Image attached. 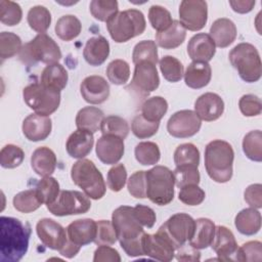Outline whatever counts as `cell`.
<instances>
[{
	"label": "cell",
	"mask_w": 262,
	"mask_h": 262,
	"mask_svg": "<svg viewBox=\"0 0 262 262\" xmlns=\"http://www.w3.org/2000/svg\"><path fill=\"white\" fill-rule=\"evenodd\" d=\"M29 222L17 218L2 216L0 218V261L18 262L29 249L31 237Z\"/></svg>",
	"instance_id": "cell-1"
},
{
	"label": "cell",
	"mask_w": 262,
	"mask_h": 262,
	"mask_svg": "<svg viewBox=\"0 0 262 262\" xmlns=\"http://www.w3.org/2000/svg\"><path fill=\"white\" fill-rule=\"evenodd\" d=\"M112 223L122 249L129 257L143 256L142 236L145 233L142 225L137 221L133 208L121 206L112 214Z\"/></svg>",
	"instance_id": "cell-2"
},
{
	"label": "cell",
	"mask_w": 262,
	"mask_h": 262,
	"mask_svg": "<svg viewBox=\"0 0 262 262\" xmlns=\"http://www.w3.org/2000/svg\"><path fill=\"white\" fill-rule=\"evenodd\" d=\"M234 151L224 140L215 139L205 148V168L210 178L218 183H225L232 177Z\"/></svg>",
	"instance_id": "cell-3"
},
{
	"label": "cell",
	"mask_w": 262,
	"mask_h": 262,
	"mask_svg": "<svg viewBox=\"0 0 262 262\" xmlns=\"http://www.w3.org/2000/svg\"><path fill=\"white\" fill-rule=\"evenodd\" d=\"M145 18L138 9H127L118 11L106 21L107 31L112 39L117 43L127 42L141 35L145 30Z\"/></svg>",
	"instance_id": "cell-4"
},
{
	"label": "cell",
	"mask_w": 262,
	"mask_h": 262,
	"mask_svg": "<svg viewBox=\"0 0 262 262\" xmlns=\"http://www.w3.org/2000/svg\"><path fill=\"white\" fill-rule=\"evenodd\" d=\"M71 177L73 182L79 186L88 198L99 200L104 195L106 186L103 176L92 161L87 159L77 161L72 166Z\"/></svg>",
	"instance_id": "cell-5"
},
{
	"label": "cell",
	"mask_w": 262,
	"mask_h": 262,
	"mask_svg": "<svg viewBox=\"0 0 262 262\" xmlns=\"http://www.w3.org/2000/svg\"><path fill=\"white\" fill-rule=\"evenodd\" d=\"M146 198L154 204L166 206L173 201L175 178L173 172L165 166H156L145 171Z\"/></svg>",
	"instance_id": "cell-6"
},
{
	"label": "cell",
	"mask_w": 262,
	"mask_h": 262,
	"mask_svg": "<svg viewBox=\"0 0 262 262\" xmlns=\"http://www.w3.org/2000/svg\"><path fill=\"white\" fill-rule=\"evenodd\" d=\"M231 66L239 77L248 83H254L261 78V58L257 48L247 42L234 46L228 54Z\"/></svg>",
	"instance_id": "cell-7"
},
{
	"label": "cell",
	"mask_w": 262,
	"mask_h": 262,
	"mask_svg": "<svg viewBox=\"0 0 262 262\" xmlns=\"http://www.w3.org/2000/svg\"><path fill=\"white\" fill-rule=\"evenodd\" d=\"M60 58L59 46L45 33L38 34L33 40L26 43L19 52V59L28 66H34L37 62L52 64Z\"/></svg>",
	"instance_id": "cell-8"
},
{
	"label": "cell",
	"mask_w": 262,
	"mask_h": 262,
	"mask_svg": "<svg viewBox=\"0 0 262 262\" xmlns=\"http://www.w3.org/2000/svg\"><path fill=\"white\" fill-rule=\"evenodd\" d=\"M25 102L36 114L49 116L54 113L60 103V91L48 88L41 83H33L23 90Z\"/></svg>",
	"instance_id": "cell-9"
},
{
	"label": "cell",
	"mask_w": 262,
	"mask_h": 262,
	"mask_svg": "<svg viewBox=\"0 0 262 262\" xmlns=\"http://www.w3.org/2000/svg\"><path fill=\"white\" fill-rule=\"evenodd\" d=\"M195 220L188 214L176 213L172 215L157 232L164 235L176 249L183 246L192 237Z\"/></svg>",
	"instance_id": "cell-10"
},
{
	"label": "cell",
	"mask_w": 262,
	"mask_h": 262,
	"mask_svg": "<svg viewBox=\"0 0 262 262\" xmlns=\"http://www.w3.org/2000/svg\"><path fill=\"white\" fill-rule=\"evenodd\" d=\"M48 211L55 216L84 214L91 208L89 198L77 190H60L56 200L46 206Z\"/></svg>",
	"instance_id": "cell-11"
},
{
	"label": "cell",
	"mask_w": 262,
	"mask_h": 262,
	"mask_svg": "<svg viewBox=\"0 0 262 262\" xmlns=\"http://www.w3.org/2000/svg\"><path fill=\"white\" fill-rule=\"evenodd\" d=\"M159 85L160 78L156 64L149 61H143L135 64L133 78L127 89L131 90L138 97L144 98L155 91Z\"/></svg>",
	"instance_id": "cell-12"
},
{
	"label": "cell",
	"mask_w": 262,
	"mask_h": 262,
	"mask_svg": "<svg viewBox=\"0 0 262 262\" xmlns=\"http://www.w3.org/2000/svg\"><path fill=\"white\" fill-rule=\"evenodd\" d=\"M179 21L185 30L200 31L208 19V5L202 0H183L179 5Z\"/></svg>",
	"instance_id": "cell-13"
},
{
	"label": "cell",
	"mask_w": 262,
	"mask_h": 262,
	"mask_svg": "<svg viewBox=\"0 0 262 262\" xmlns=\"http://www.w3.org/2000/svg\"><path fill=\"white\" fill-rule=\"evenodd\" d=\"M202 120L190 110H182L173 114L167 123L168 133L176 138H187L199 132Z\"/></svg>",
	"instance_id": "cell-14"
},
{
	"label": "cell",
	"mask_w": 262,
	"mask_h": 262,
	"mask_svg": "<svg viewBox=\"0 0 262 262\" xmlns=\"http://www.w3.org/2000/svg\"><path fill=\"white\" fill-rule=\"evenodd\" d=\"M36 231L41 243L51 249L58 252L67 245L68 234L59 223L49 218H43L38 221L36 225Z\"/></svg>",
	"instance_id": "cell-15"
},
{
	"label": "cell",
	"mask_w": 262,
	"mask_h": 262,
	"mask_svg": "<svg viewBox=\"0 0 262 262\" xmlns=\"http://www.w3.org/2000/svg\"><path fill=\"white\" fill-rule=\"evenodd\" d=\"M144 255L163 262H169L174 258L175 248L161 233H144L142 236Z\"/></svg>",
	"instance_id": "cell-16"
},
{
	"label": "cell",
	"mask_w": 262,
	"mask_h": 262,
	"mask_svg": "<svg viewBox=\"0 0 262 262\" xmlns=\"http://www.w3.org/2000/svg\"><path fill=\"white\" fill-rule=\"evenodd\" d=\"M80 92L86 102L100 104L110 96V85L103 77L92 75L82 81Z\"/></svg>",
	"instance_id": "cell-17"
},
{
	"label": "cell",
	"mask_w": 262,
	"mask_h": 262,
	"mask_svg": "<svg viewBox=\"0 0 262 262\" xmlns=\"http://www.w3.org/2000/svg\"><path fill=\"white\" fill-rule=\"evenodd\" d=\"M95 150L100 162L115 165L124 155V139L116 135H102L96 142Z\"/></svg>",
	"instance_id": "cell-18"
},
{
	"label": "cell",
	"mask_w": 262,
	"mask_h": 262,
	"mask_svg": "<svg viewBox=\"0 0 262 262\" xmlns=\"http://www.w3.org/2000/svg\"><path fill=\"white\" fill-rule=\"evenodd\" d=\"M221 261H231L235 259L237 243L230 229L219 225L215 227L214 238L210 245Z\"/></svg>",
	"instance_id": "cell-19"
},
{
	"label": "cell",
	"mask_w": 262,
	"mask_h": 262,
	"mask_svg": "<svg viewBox=\"0 0 262 262\" xmlns=\"http://www.w3.org/2000/svg\"><path fill=\"white\" fill-rule=\"evenodd\" d=\"M96 231L97 224L93 219L90 218L75 220L67 227L69 241L80 248L94 242Z\"/></svg>",
	"instance_id": "cell-20"
},
{
	"label": "cell",
	"mask_w": 262,
	"mask_h": 262,
	"mask_svg": "<svg viewBox=\"0 0 262 262\" xmlns=\"http://www.w3.org/2000/svg\"><path fill=\"white\" fill-rule=\"evenodd\" d=\"M224 111L222 98L213 92L202 94L194 102V112L201 120L211 122L219 119Z\"/></svg>",
	"instance_id": "cell-21"
},
{
	"label": "cell",
	"mask_w": 262,
	"mask_h": 262,
	"mask_svg": "<svg viewBox=\"0 0 262 262\" xmlns=\"http://www.w3.org/2000/svg\"><path fill=\"white\" fill-rule=\"evenodd\" d=\"M52 123L48 116L38 114L29 115L23 122V133L30 141H41L51 133Z\"/></svg>",
	"instance_id": "cell-22"
},
{
	"label": "cell",
	"mask_w": 262,
	"mask_h": 262,
	"mask_svg": "<svg viewBox=\"0 0 262 262\" xmlns=\"http://www.w3.org/2000/svg\"><path fill=\"white\" fill-rule=\"evenodd\" d=\"M216 52V45L209 34L199 33L190 38L187 53L193 61H210Z\"/></svg>",
	"instance_id": "cell-23"
},
{
	"label": "cell",
	"mask_w": 262,
	"mask_h": 262,
	"mask_svg": "<svg viewBox=\"0 0 262 262\" xmlns=\"http://www.w3.org/2000/svg\"><path fill=\"white\" fill-rule=\"evenodd\" d=\"M93 143V133L86 130L77 129L69 136L66 143V148L72 158L81 160L90 154Z\"/></svg>",
	"instance_id": "cell-24"
},
{
	"label": "cell",
	"mask_w": 262,
	"mask_h": 262,
	"mask_svg": "<svg viewBox=\"0 0 262 262\" xmlns=\"http://www.w3.org/2000/svg\"><path fill=\"white\" fill-rule=\"evenodd\" d=\"M110 54V43L103 36H94L87 40L83 56L87 63L93 67L102 64Z\"/></svg>",
	"instance_id": "cell-25"
},
{
	"label": "cell",
	"mask_w": 262,
	"mask_h": 262,
	"mask_svg": "<svg viewBox=\"0 0 262 262\" xmlns=\"http://www.w3.org/2000/svg\"><path fill=\"white\" fill-rule=\"evenodd\" d=\"M237 35V30L232 20L226 17L216 19L210 28V37L216 46L225 48L233 43Z\"/></svg>",
	"instance_id": "cell-26"
},
{
	"label": "cell",
	"mask_w": 262,
	"mask_h": 262,
	"mask_svg": "<svg viewBox=\"0 0 262 262\" xmlns=\"http://www.w3.org/2000/svg\"><path fill=\"white\" fill-rule=\"evenodd\" d=\"M212 77V69L208 62L192 61L184 73L185 84L192 89H200L209 84Z\"/></svg>",
	"instance_id": "cell-27"
},
{
	"label": "cell",
	"mask_w": 262,
	"mask_h": 262,
	"mask_svg": "<svg viewBox=\"0 0 262 262\" xmlns=\"http://www.w3.org/2000/svg\"><path fill=\"white\" fill-rule=\"evenodd\" d=\"M31 166L39 176L48 177L55 170L56 156L54 151L47 146L38 147L32 154Z\"/></svg>",
	"instance_id": "cell-28"
},
{
	"label": "cell",
	"mask_w": 262,
	"mask_h": 262,
	"mask_svg": "<svg viewBox=\"0 0 262 262\" xmlns=\"http://www.w3.org/2000/svg\"><path fill=\"white\" fill-rule=\"evenodd\" d=\"M215 227L214 222L208 218L196 219L194 231L188 244L198 250L206 249L211 245L214 238Z\"/></svg>",
	"instance_id": "cell-29"
},
{
	"label": "cell",
	"mask_w": 262,
	"mask_h": 262,
	"mask_svg": "<svg viewBox=\"0 0 262 262\" xmlns=\"http://www.w3.org/2000/svg\"><path fill=\"white\" fill-rule=\"evenodd\" d=\"M186 30L179 20H173L172 25L165 31L156 35L157 44L164 49H174L180 46L185 40Z\"/></svg>",
	"instance_id": "cell-30"
},
{
	"label": "cell",
	"mask_w": 262,
	"mask_h": 262,
	"mask_svg": "<svg viewBox=\"0 0 262 262\" xmlns=\"http://www.w3.org/2000/svg\"><path fill=\"white\" fill-rule=\"evenodd\" d=\"M236 229L245 235H254L261 228V214L255 208L242 210L234 219Z\"/></svg>",
	"instance_id": "cell-31"
},
{
	"label": "cell",
	"mask_w": 262,
	"mask_h": 262,
	"mask_svg": "<svg viewBox=\"0 0 262 262\" xmlns=\"http://www.w3.org/2000/svg\"><path fill=\"white\" fill-rule=\"evenodd\" d=\"M68 72L60 63L48 64L41 74L40 83L48 88L61 91L68 84Z\"/></svg>",
	"instance_id": "cell-32"
},
{
	"label": "cell",
	"mask_w": 262,
	"mask_h": 262,
	"mask_svg": "<svg viewBox=\"0 0 262 262\" xmlns=\"http://www.w3.org/2000/svg\"><path fill=\"white\" fill-rule=\"evenodd\" d=\"M103 112L95 106H85L81 108L76 116V126L78 129L95 133L100 129L103 120Z\"/></svg>",
	"instance_id": "cell-33"
},
{
	"label": "cell",
	"mask_w": 262,
	"mask_h": 262,
	"mask_svg": "<svg viewBox=\"0 0 262 262\" xmlns=\"http://www.w3.org/2000/svg\"><path fill=\"white\" fill-rule=\"evenodd\" d=\"M54 30L57 37L62 41H72L80 35L82 25L77 16L67 14L56 21Z\"/></svg>",
	"instance_id": "cell-34"
},
{
	"label": "cell",
	"mask_w": 262,
	"mask_h": 262,
	"mask_svg": "<svg viewBox=\"0 0 262 262\" xmlns=\"http://www.w3.org/2000/svg\"><path fill=\"white\" fill-rule=\"evenodd\" d=\"M12 203L14 209L20 213H32L39 209L43 204L36 188L27 189L16 193Z\"/></svg>",
	"instance_id": "cell-35"
},
{
	"label": "cell",
	"mask_w": 262,
	"mask_h": 262,
	"mask_svg": "<svg viewBox=\"0 0 262 262\" xmlns=\"http://www.w3.org/2000/svg\"><path fill=\"white\" fill-rule=\"evenodd\" d=\"M168 111V102L162 96H154L141 104V115L150 122H160Z\"/></svg>",
	"instance_id": "cell-36"
},
{
	"label": "cell",
	"mask_w": 262,
	"mask_h": 262,
	"mask_svg": "<svg viewBox=\"0 0 262 262\" xmlns=\"http://www.w3.org/2000/svg\"><path fill=\"white\" fill-rule=\"evenodd\" d=\"M27 19L32 30L38 32L39 34H43L50 27L51 14L45 6L36 5L29 10Z\"/></svg>",
	"instance_id": "cell-37"
},
{
	"label": "cell",
	"mask_w": 262,
	"mask_h": 262,
	"mask_svg": "<svg viewBox=\"0 0 262 262\" xmlns=\"http://www.w3.org/2000/svg\"><path fill=\"white\" fill-rule=\"evenodd\" d=\"M132 60L134 64L149 61L154 64L158 62V48L155 41L143 40L138 42L132 52Z\"/></svg>",
	"instance_id": "cell-38"
},
{
	"label": "cell",
	"mask_w": 262,
	"mask_h": 262,
	"mask_svg": "<svg viewBox=\"0 0 262 262\" xmlns=\"http://www.w3.org/2000/svg\"><path fill=\"white\" fill-rule=\"evenodd\" d=\"M243 150L250 160L255 162L262 161V133L260 130L250 131L245 135Z\"/></svg>",
	"instance_id": "cell-39"
},
{
	"label": "cell",
	"mask_w": 262,
	"mask_h": 262,
	"mask_svg": "<svg viewBox=\"0 0 262 262\" xmlns=\"http://www.w3.org/2000/svg\"><path fill=\"white\" fill-rule=\"evenodd\" d=\"M174 163L179 166H195L200 164V151L192 143H183L177 146L174 151Z\"/></svg>",
	"instance_id": "cell-40"
},
{
	"label": "cell",
	"mask_w": 262,
	"mask_h": 262,
	"mask_svg": "<svg viewBox=\"0 0 262 262\" xmlns=\"http://www.w3.org/2000/svg\"><path fill=\"white\" fill-rule=\"evenodd\" d=\"M137 162L143 166L155 165L160 161L161 151L155 142L143 141L139 142L134 150Z\"/></svg>",
	"instance_id": "cell-41"
},
{
	"label": "cell",
	"mask_w": 262,
	"mask_h": 262,
	"mask_svg": "<svg viewBox=\"0 0 262 262\" xmlns=\"http://www.w3.org/2000/svg\"><path fill=\"white\" fill-rule=\"evenodd\" d=\"M163 77L172 83L180 81L184 75L183 66L179 59L172 55H165L159 61Z\"/></svg>",
	"instance_id": "cell-42"
},
{
	"label": "cell",
	"mask_w": 262,
	"mask_h": 262,
	"mask_svg": "<svg viewBox=\"0 0 262 262\" xmlns=\"http://www.w3.org/2000/svg\"><path fill=\"white\" fill-rule=\"evenodd\" d=\"M100 131L102 135H116L124 139L129 133V125L125 119L119 116H107L100 124Z\"/></svg>",
	"instance_id": "cell-43"
},
{
	"label": "cell",
	"mask_w": 262,
	"mask_h": 262,
	"mask_svg": "<svg viewBox=\"0 0 262 262\" xmlns=\"http://www.w3.org/2000/svg\"><path fill=\"white\" fill-rule=\"evenodd\" d=\"M21 48V39L16 34L11 32L0 34V57L2 61L19 53Z\"/></svg>",
	"instance_id": "cell-44"
},
{
	"label": "cell",
	"mask_w": 262,
	"mask_h": 262,
	"mask_svg": "<svg viewBox=\"0 0 262 262\" xmlns=\"http://www.w3.org/2000/svg\"><path fill=\"white\" fill-rule=\"evenodd\" d=\"M89 7L94 18L106 23L118 12L119 5L116 0H92Z\"/></svg>",
	"instance_id": "cell-45"
},
{
	"label": "cell",
	"mask_w": 262,
	"mask_h": 262,
	"mask_svg": "<svg viewBox=\"0 0 262 262\" xmlns=\"http://www.w3.org/2000/svg\"><path fill=\"white\" fill-rule=\"evenodd\" d=\"M106 76L110 82L115 85H123L130 78V67L123 59H115L111 61L106 68Z\"/></svg>",
	"instance_id": "cell-46"
},
{
	"label": "cell",
	"mask_w": 262,
	"mask_h": 262,
	"mask_svg": "<svg viewBox=\"0 0 262 262\" xmlns=\"http://www.w3.org/2000/svg\"><path fill=\"white\" fill-rule=\"evenodd\" d=\"M35 188L37 189L43 204L46 206L53 203L60 192L57 180L50 176L43 177V179L39 180Z\"/></svg>",
	"instance_id": "cell-47"
},
{
	"label": "cell",
	"mask_w": 262,
	"mask_h": 262,
	"mask_svg": "<svg viewBox=\"0 0 262 262\" xmlns=\"http://www.w3.org/2000/svg\"><path fill=\"white\" fill-rule=\"evenodd\" d=\"M23 11L20 6L13 1H0V20L2 24L13 27L21 20Z\"/></svg>",
	"instance_id": "cell-48"
},
{
	"label": "cell",
	"mask_w": 262,
	"mask_h": 262,
	"mask_svg": "<svg viewBox=\"0 0 262 262\" xmlns=\"http://www.w3.org/2000/svg\"><path fill=\"white\" fill-rule=\"evenodd\" d=\"M148 19L151 27L158 32L167 30L173 23L171 13L161 5H152L148 10Z\"/></svg>",
	"instance_id": "cell-49"
},
{
	"label": "cell",
	"mask_w": 262,
	"mask_h": 262,
	"mask_svg": "<svg viewBox=\"0 0 262 262\" xmlns=\"http://www.w3.org/2000/svg\"><path fill=\"white\" fill-rule=\"evenodd\" d=\"M25 159L24 150L14 144H7L0 151V164L3 168L13 169L18 167Z\"/></svg>",
	"instance_id": "cell-50"
},
{
	"label": "cell",
	"mask_w": 262,
	"mask_h": 262,
	"mask_svg": "<svg viewBox=\"0 0 262 262\" xmlns=\"http://www.w3.org/2000/svg\"><path fill=\"white\" fill-rule=\"evenodd\" d=\"M159 126L160 122H150L139 114L134 117L131 124V130L136 137L144 139L154 136L158 132Z\"/></svg>",
	"instance_id": "cell-51"
},
{
	"label": "cell",
	"mask_w": 262,
	"mask_h": 262,
	"mask_svg": "<svg viewBox=\"0 0 262 262\" xmlns=\"http://www.w3.org/2000/svg\"><path fill=\"white\" fill-rule=\"evenodd\" d=\"M175 184L177 187L181 188L189 184H199L201 176L195 166H179L173 171Z\"/></svg>",
	"instance_id": "cell-52"
},
{
	"label": "cell",
	"mask_w": 262,
	"mask_h": 262,
	"mask_svg": "<svg viewBox=\"0 0 262 262\" xmlns=\"http://www.w3.org/2000/svg\"><path fill=\"white\" fill-rule=\"evenodd\" d=\"M262 259V244L259 241H251L239 248L235 253L237 261H261Z\"/></svg>",
	"instance_id": "cell-53"
},
{
	"label": "cell",
	"mask_w": 262,
	"mask_h": 262,
	"mask_svg": "<svg viewBox=\"0 0 262 262\" xmlns=\"http://www.w3.org/2000/svg\"><path fill=\"white\" fill-rule=\"evenodd\" d=\"M96 224H97V231H96V237L94 239V243L98 246L114 245L117 242L118 237H117V233L113 223L108 220H99L96 222Z\"/></svg>",
	"instance_id": "cell-54"
},
{
	"label": "cell",
	"mask_w": 262,
	"mask_h": 262,
	"mask_svg": "<svg viewBox=\"0 0 262 262\" xmlns=\"http://www.w3.org/2000/svg\"><path fill=\"white\" fill-rule=\"evenodd\" d=\"M205 191L198 184H189L180 188L178 199L187 206H198L205 200Z\"/></svg>",
	"instance_id": "cell-55"
},
{
	"label": "cell",
	"mask_w": 262,
	"mask_h": 262,
	"mask_svg": "<svg viewBox=\"0 0 262 262\" xmlns=\"http://www.w3.org/2000/svg\"><path fill=\"white\" fill-rule=\"evenodd\" d=\"M127 180V171L123 164H117L113 166L107 172V186L112 191H120Z\"/></svg>",
	"instance_id": "cell-56"
},
{
	"label": "cell",
	"mask_w": 262,
	"mask_h": 262,
	"mask_svg": "<svg viewBox=\"0 0 262 262\" xmlns=\"http://www.w3.org/2000/svg\"><path fill=\"white\" fill-rule=\"evenodd\" d=\"M129 193L136 199L146 198V179L145 171H136L128 179L127 183Z\"/></svg>",
	"instance_id": "cell-57"
},
{
	"label": "cell",
	"mask_w": 262,
	"mask_h": 262,
	"mask_svg": "<svg viewBox=\"0 0 262 262\" xmlns=\"http://www.w3.org/2000/svg\"><path fill=\"white\" fill-rule=\"evenodd\" d=\"M239 111L246 117L258 116L262 112V103L258 96L254 94L243 95L238 101Z\"/></svg>",
	"instance_id": "cell-58"
},
{
	"label": "cell",
	"mask_w": 262,
	"mask_h": 262,
	"mask_svg": "<svg viewBox=\"0 0 262 262\" xmlns=\"http://www.w3.org/2000/svg\"><path fill=\"white\" fill-rule=\"evenodd\" d=\"M133 212H134V215H135L137 221L142 226L151 228L155 225L157 216H156L155 211L151 208L139 204L133 208Z\"/></svg>",
	"instance_id": "cell-59"
},
{
	"label": "cell",
	"mask_w": 262,
	"mask_h": 262,
	"mask_svg": "<svg viewBox=\"0 0 262 262\" xmlns=\"http://www.w3.org/2000/svg\"><path fill=\"white\" fill-rule=\"evenodd\" d=\"M245 201L249 206L255 209L262 207V185L260 183L251 184L245 190Z\"/></svg>",
	"instance_id": "cell-60"
},
{
	"label": "cell",
	"mask_w": 262,
	"mask_h": 262,
	"mask_svg": "<svg viewBox=\"0 0 262 262\" xmlns=\"http://www.w3.org/2000/svg\"><path fill=\"white\" fill-rule=\"evenodd\" d=\"M94 262H120L121 257L117 250L106 245H100L94 252Z\"/></svg>",
	"instance_id": "cell-61"
},
{
	"label": "cell",
	"mask_w": 262,
	"mask_h": 262,
	"mask_svg": "<svg viewBox=\"0 0 262 262\" xmlns=\"http://www.w3.org/2000/svg\"><path fill=\"white\" fill-rule=\"evenodd\" d=\"M175 257L179 261H199L201 254L198 249H194L189 244H184L175 250Z\"/></svg>",
	"instance_id": "cell-62"
},
{
	"label": "cell",
	"mask_w": 262,
	"mask_h": 262,
	"mask_svg": "<svg viewBox=\"0 0 262 262\" xmlns=\"http://www.w3.org/2000/svg\"><path fill=\"white\" fill-rule=\"evenodd\" d=\"M229 5L233 9V11L237 13H247L250 12L255 6V1L253 0H243V1H229Z\"/></svg>",
	"instance_id": "cell-63"
}]
</instances>
